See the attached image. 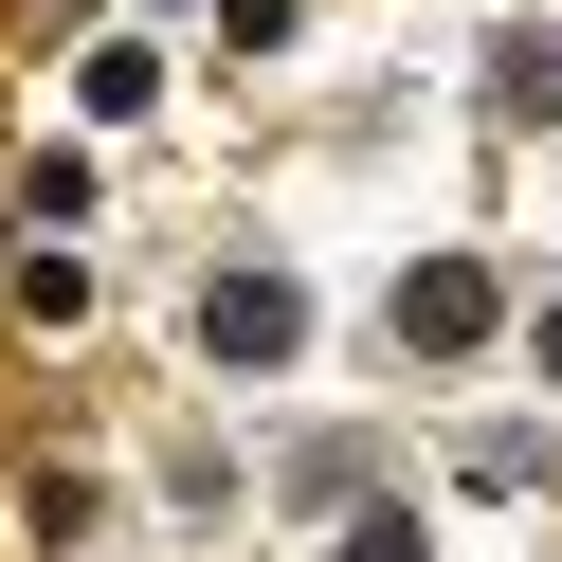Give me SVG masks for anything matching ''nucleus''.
<instances>
[{
	"mask_svg": "<svg viewBox=\"0 0 562 562\" xmlns=\"http://www.w3.org/2000/svg\"><path fill=\"white\" fill-rule=\"evenodd\" d=\"M544 363H562V308H544Z\"/></svg>",
	"mask_w": 562,
	"mask_h": 562,
	"instance_id": "obj_1",
	"label": "nucleus"
}]
</instances>
